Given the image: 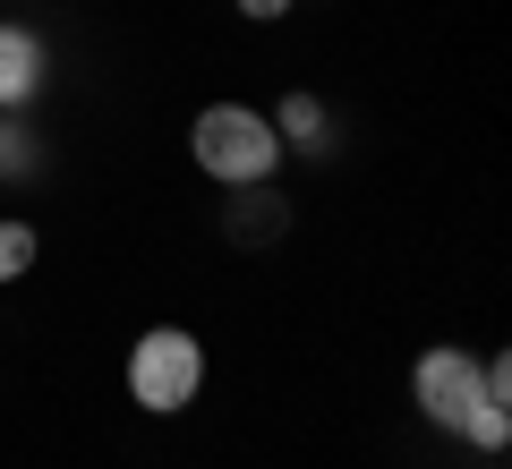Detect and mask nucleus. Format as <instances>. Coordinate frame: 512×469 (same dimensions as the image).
<instances>
[{"label":"nucleus","instance_id":"4","mask_svg":"<svg viewBox=\"0 0 512 469\" xmlns=\"http://www.w3.org/2000/svg\"><path fill=\"white\" fill-rule=\"evenodd\" d=\"M282 231H291V197H282L274 180L231 188V205H222V239H231V248H274Z\"/></svg>","mask_w":512,"mask_h":469},{"label":"nucleus","instance_id":"8","mask_svg":"<svg viewBox=\"0 0 512 469\" xmlns=\"http://www.w3.org/2000/svg\"><path fill=\"white\" fill-rule=\"evenodd\" d=\"M35 163H43V137H35V128H9V120H0V180H26Z\"/></svg>","mask_w":512,"mask_h":469},{"label":"nucleus","instance_id":"7","mask_svg":"<svg viewBox=\"0 0 512 469\" xmlns=\"http://www.w3.org/2000/svg\"><path fill=\"white\" fill-rule=\"evenodd\" d=\"M35 222H0V282H26V273H35Z\"/></svg>","mask_w":512,"mask_h":469},{"label":"nucleus","instance_id":"1","mask_svg":"<svg viewBox=\"0 0 512 469\" xmlns=\"http://www.w3.org/2000/svg\"><path fill=\"white\" fill-rule=\"evenodd\" d=\"M410 393H419L427 427L461 435V444L478 452H504L512 444V367L504 359H470V350H427L419 376H410Z\"/></svg>","mask_w":512,"mask_h":469},{"label":"nucleus","instance_id":"5","mask_svg":"<svg viewBox=\"0 0 512 469\" xmlns=\"http://www.w3.org/2000/svg\"><path fill=\"white\" fill-rule=\"evenodd\" d=\"M43 69H52V52H43L35 26H0V111H18L43 94Z\"/></svg>","mask_w":512,"mask_h":469},{"label":"nucleus","instance_id":"2","mask_svg":"<svg viewBox=\"0 0 512 469\" xmlns=\"http://www.w3.org/2000/svg\"><path fill=\"white\" fill-rule=\"evenodd\" d=\"M188 154H197V171L222 180V188H248V180H274V171H282L274 120L248 111V103H205L197 128H188Z\"/></svg>","mask_w":512,"mask_h":469},{"label":"nucleus","instance_id":"6","mask_svg":"<svg viewBox=\"0 0 512 469\" xmlns=\"http://www.w3.org/2000/svg\"><path fill=\"white\" fill-rule=\"evenodd\" d=\"M265 120H274L282 154H316V163H325V154H333V111L316 103V94H282V103L265 111Z\"/></svg>","mask_w":512,"mask_h":469},{"label":"nucleus","instance_id":"9","mask_svg":"<svg viewBox=\"0 0 512 469\" xmlns=\"http://www.w3.org/2000/svg\"><path fill=\"white\" fill-rule=\"evenodd\" d=\"M282 9H291V0H239V18H256V26H274Z\"/></svg>","mask_w":512,"mask_h":469},{"label":"nucleus","instance_id":"3","mask_svg":"<svg viewBox=\"0 0 512 469\" xmlns=\"http://www.w3.org/2000/svg\"><path fill=\"white\" fill-rule=\"evenodd\" d=\"M128 393H137V410L154 418H180L188 401L205 393V342L180 325H154L146 342L128 350Z\"/></svg>","mask_w":512,"mask_h":469}]
</instances>
